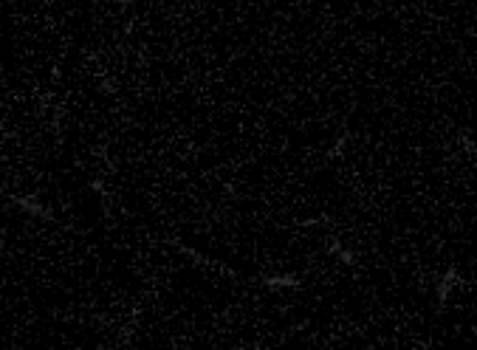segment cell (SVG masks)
<instances>
[{"instance_id":"3","label":"cell","mask_w":477,"mask_h":350,"mask_svg":"<svg viewBox=\"0 0 477 350\" xmlns=\"http://www.w3.org/2000/svg\"><path fill=\"white\" fill-rule=\"evenodd\" d=\"M266 291H296L302 288V277L291 274V272H274V274H263L260 277Z\"/></svg>"},{"instance_id":"7","label":"cell","mask_w":477,"mask_h":350,"mask_svg":"<svg viewBox=\"0 0 477 350\" xmlns=\"http://www.w3.org/2000/svg\"><path fill=\"white\" fill-rule=\"evenodd\" d=\"M458 147L469 156V158H474V153H477V147H474V139H471V133H469V130H460V133H458Z\"/></svg>"},{"instance_id":"8","label":"cell","mask_w":477,"mask_h":350,"mask_svg":"<svg viewBox=\"0 0 477 350\" xmlns=\"http://www.w3.org/2000/svg\"><path fill=\"white\" fill-rule=\"evenodd\" d=\"M317 224H330V217L328 215H317V217H302V221H296V226H302V229H311Z\"/></svg>"},{"instance_id":"1","label":"cell","mask_w":477,"mask_h":350,"mask_svg":"<svg viewBox=\"0 0 477 350\" xmlns=\"http://www.w3.org/2000/svg\"><path fill=\"white\" fill-rule=\"evenodd\" d=\"M9 201H12L23 215H28V217H37V221H54V212H51L46 203H42L37 195H23V192H20V195H12Z\"/></svg>"},{"instance_id":"6","label":"cell","mask_w":477,"mask_h":350,"mask_svg":"<svg viewBox=\"0 0 477 350\" xmlns=\"http://www.w3.org/2000/svg\"><path fill=\"white\" fill-rule=\"evenodd\" d=\"M136 325H139V308H133V314H130V322L119 331V339H122V344H127L130 339H133V333H136Z\"/></svg>"},{"instance_id":"2","label":"cell","mask_w":477,"mask_h":350,"mask_svg":"<svg viewBox=\"0 0 477 350\" xmlns=\"http://www.w3.org/2000/svg\"><path fill=\"white\" fill-rule=\"evenodd\" d=\"M460 285V272L458 266H449L438 280H435V302H438V308H446V302L452 297V291Z\"/></svg>"},{"instance_id":"5","label":"cell","mask_w":477,"mask_h":350,"mask_svg":"<svg viewBox=\"0 0 477 350\" xmlns=\"http://www.w3.org/2000/svg\"><path fill=\"white\" fill-rule=\"evenodd\" d=\"M348 147H351V133H348V130H342V133L333 139V144L325 150V156H328L330 161H339L344 153H348Z\"/></svg>"},{"instance_id":"4","label":"cell","mask_w":477,"mask_h":350,"mask_svg":"<svg viewBox=\"0 0 477 350\" xmlns=\"http://www.w3.org/2000/svg\"><path fill=\"white\" fill-rule=\"evenodd\" d=\"M328 254L336 257L342 266H348V269H353L356 262H359V254H356L353 249H348V246H342L339 240H330V243H328Z\"/></svg>"},{"instance_id":"9","label":"cell","mask_w":477,"mask_h":350,"mask_svg":"<svg viewBox=\"0 0 477 350\" xmlns=\"http://www.w3.org/2000/svg\"><path fill=\"white\" fill-rule=\"evenodd\" d=\"M91 190H94L97 195H102V198H108V192H105V184H102V181H91Z\"/></svg>"}]
</instances>
